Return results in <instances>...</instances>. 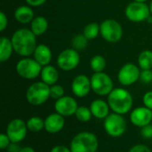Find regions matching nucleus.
Returning a JSON list of instances; mask_svg holds the SVG:
<instances>
[{"mask_svg":"<svg viewBox=\"0 0 152 152\" xmlns=\"http://www.w3.org/2000/svg\"><path fill=\"white\" fill-rule=\"evenodd\" d=\"M141 70L140 67L133 62L124 64L118 73V80L120 85L129 86L135 84L140 79Z\"/></svg>","mask_w":152,"mask_h":152,"instance_id":"9b49d317","label":"nucleus"},{"mask_svg":"<svg viewBox=\"0 0 152 152\" xmlns=\"http://www.w3.org/2000/svg\"><path fill=\"white\" fill-rule=\"evenodd\" d=\"M49 27L48 20L44 16H36L30 23V30L35 36L39 37L45 34Z\"/></svg>","mask_w":152,"mask_h":152,"instance_id":"412c9836","label":"nucleus"},{"mask_svg":"<svg viewBox=\"0 0 152 152\" xmlns=\"http://www.w3.org/2000/svg\"><path fill=\"white\" fill-rule=\"evenodd\" d=\"M99 142L95 134L90 132H81L76 134L70 142L71 152H96Z\"/></svg>","mask_w":152,"mask_h":152,"instance_id":"7ed1b4c3","label":"nucleus"},{"mask_svg":"<svg viewBox=\"0 0 152 152\" xmlns=\"http://www.w3.org/2000/svg\"><path fill=\"white\" fill-rule=\"evenodd\" d=\"M129 152H151V151L144 144H136L130 149Z\"/></svg>","mask_w":152,"mask_h":152,"instance_id":"f704fd0d","label":"nucleus"},{"mask_svg":"<svg viewBox=\"0 0 152 152\" xmlns=\"http://www.w3.org/2000/svg\"><path fill=\"white\" fill-rule=\"evenodd\" d=\"M134 1H136V2H142V3H146L148 0H134Z\"/></svg>","mask_w":152,"mask_h":152,"instance_id":"a19ab883","label":"nucleus"},{"mask_svg":"<svg viewBox=\"0 0 152 152\" xmlns=\"http://www.w3.org/2000/svg\"><path fill=\"white\" fill-rule=\"evenodd\" d=\"M140 80L145 84L152 82V69H142L140 75Z\"/></svg>","mask_w":152,"mask_h":152,"instance_id":"c756f323","label":"nucleus"},{"mask_svg":"<svg viewBox=\"0 0 152 152\" xmlns=\"http://www.w3.org/2000/svg\"><path fill=\"white\" fill-rule=\"evenodd\" d=\"M20 152H36V151H35V150H34L32 147L26 146V147L21 148V150H20Z\"/></svg>","mask_w":152,"mask_h":152,"instance_id":"58836bf2","label":"nucleus"},{"mask_svg":"<svg viewBox=\"0 0 152 152\" xmlns=\"http://www.w3.org/2000/svg\"><path fill=\"white\" fill-rule=\"evenodd\" d=\"M32 56L42 67H44L50 64L53 58V53L48 45L41 44L37 45Z\"/></svg>","mask_w":152,"mask_h":152,"instance_id":"f3484780","label":"nucleus"},{"mask_svg":"<svg viewBox=\"0 0 152 152\" xmlns=\"http://www.w3.org/2000/svg\"><path fill=\"white\" fill-rule=\"evenodd\" d=\"M8 26V18L4 12H0V31L3 32Z\"/></svg>","mask_w":152,"mask_h":152,"instance_id":"72a5a7b5","label":"nucleus"},{"mask_svg":"<svg viewBox=\"0 0 152 152\" xmlns=\"http://www.w3.org/2000/svg\"><path fill=\"white\" fill-rule=\"evenodd\" d=\"M28 131V129L27 123L20 118H14L8 124L6 128V134L12 142L20 143L26 138Z\"/></svg>","mask_w":152,"mask_h":152,"instance_id":"f8f14e48","label":"nucleus"},{"mask_svg":"<svg viewBox=\"0 0 152 152\" xmlns=\"http://www.w3.org/2000/svg\"><path fill=\"white\" fill-rule=\"evenodd\" d=\"M79 53L73 48H67L61 51L57 57V65L63 71H70L75 69L79 65Z\"/></svg>","mask_w":152,"mask_h":152,"instance_id":"9d476101","label":"nucleus"},{"mask_svg":"<svg viewBox=\"0 0 152 152\" xmlns=\"http://www.w3.org/2000/svg\"><path fill=\"white\" fill-rule=\"evenodd\" d=\"M50 98V86L44 82H36L26 92L27 102L33 106H40Z\"/></svg>","mask_w":152,"mask_h":152,"instance_id":"20e7f679","label":"nucleus"},{"mask_svg":"<svg viewBox=\"0 0 152 152\" xmlns=\"http://www.w3.org/2000/svg\"><path fill=\"white\" fill-rule=\"evenodd\" d=\"M14 18L19 23L28 24L31 23V21L35 18V13L32 7L28 4L20 5L17 7L14 11Z\"/></svg>","mask_w":152,"mask_h":152,"instance_id":"6ab92c4d","label":"nucleus"},{"mask_svg":"<svg viewBox=\"0 0 152 152\" xmlns=\"http://www.w3.org/2000/svg\"><path fill=\"white\" fill-rule=\"evenodd\" d=\"M103 127L107 134H109L110 137L118 138L126 133V121L123 115L113 112L104 119Z\"/></svg>","mask_w":152,"mask_h":152,"instance_id":"6e6552de","label":"nucleus"},{"mask_svg":"<svg viewBox=\"0 0 152 152\" xmlns=\"http://www.w3.org/2000/svg\"><path fill=\"white\" fill-rule=\"evenodd\" d=\"M50 152H71L70 148H68L63 145H57L54 146Z\"/></svg>","mask_w":152,"mask_h":152,"instance_id":"e433bc0d","label":"nucleus"},{"mask_svg":"<svg viewBox=\"0 0 152 152\" xmlns=\"http://www.w3.org/2000/svg\"><path fill=\"white\" fill-rule=\"evenodd\" d=\"M75 116L78 121L83 122V123H86V122L91 120L93 114H92L90 108H87L86 106H80L77 108V111L75 113Z\"/></svg>","mask_w":152,"mask_h":152,"instance_id":"cd10ccee","label":"nucleus"},{"mask_svg":"<svg viewBox=\"0 0 152 152\" xmlns=\"http://www.w3.org/2000/svg\"><path fill=\"white\" fill-rule=\"evenodd\" d=\"M149 7H150V11H151V14L152 15V0L151 1V3H150V5H149Z\"/></svg>","mask_w":152,"mask_h":152,"instance_id":"ea45409f","label":"nucleus"},{"mask_svg":"<svg viewBox=\"0 0 152 152\" xmlns=\"http://www.w3.org/2000/svg\"><path fill=\"white\" fill-rule=\"evenodd\" d=\"M27 4H28L31 7H37L42 4H44L46 0H25Z\"/></svg>","mask_w":152,"mask_h":152,"instance_id":"c9c22d12","label":"nucleus"},{"mask_svg":"<svg viewBox=\"0 0 152 152\" xmlns=\"http://www.w3.org/2000/svg\"><path fill=\"white\" fill-rule=\"evenodd\" d=\"M65 126L64 117L59 113H52L45 119V130L52 134L61 132Z\"/></svg>","mask_w":152,"mask_h":152,"instance_id":"dca6fc26","label":"nucleus"},{"mask_svg":"<svg viewBox=\"0 0 152 152\" xmlns=\"http://www.w3.org/2000/svg\"><path fill=\"white\" fill-rule=\"evenodd\" d=\"M90 110L94 118L98 119H105L110 115V108L108 102L102 99L94 100L90 104Z\"/></svg>","mask_w":152,"mask_h":152,"instance_id":"a211bd4d","label":"nucleus"},{"mask_svg":"<svg viewBox=\"0 0 152 152\" xmlns=\"http://www.w3.org/2000/svg\"><path fill=\"white\" fill-rule=\"evenodd\" d=\"M20 150H21V147H20L19 143H15V142H12L10 146L7 148L8 152H20Z\"/></svg>","mask_w":152,"mask_h":152,"instance_id":"4c0bfd02","label":"nucleus"},{"mask_svg":"<svg viewBox=\"0 0 152 152\" xmlns=\"http://www.w3.org/2000/svg\"><path fill=\"white\" fill-rule=\"evenodd\" d=\"M106 66H107L106 59L101 54H96L93 56L90 60V68L94 71V73L103 72L104 69H106Z\"/></svg>","mask_w":152,"mask_h":152,"instance_id":"b1692460","label":"nucleus"},{"mask_svg":"<svg viewBox=\"0 0 152 152\" xmlns=\"http://www.w3.org/2000/svg\"><path fill=\"white\" fill-rule=\"evenodd\" d=\"M141 135L145 139L152 138V124L147 125L141 128Z\"/></svg>","mask_w":152,"mask_h":152,"instance_id":"2f4dec72","label":"nucleus"},{"mask_svg":"<svg viewBox=\"0 0 152 152\" xmlns=\"http://www.w3.org/2000/svg\"><path fill=\"white\" fill-rule=\"evenodd\" d=\"M92 90L91 79L83 74L76 76L71 82V91L78 98H84L89 94Z\"/></svg>","mask_w":152,"mask_h":152,"instance_id":"ddd939ff","label":"nucleus"},{"mask_svg":"<svg viewBox=\"0 0 152 152\" xmlns=\"http://www.w3.org/2000/svg\"><path fill=\"white\" fill-rule=\"evenodd\" d=\"M72 48L77 51H83L88 45V39L84 36V34H77L71 39Z\"/></svg>","mask_w":152,"mask_h":152,"instance_id":"bb28decb","label":"nucleus"},{"mask_svg":"<svg viewBox=\"0 0 152 152\" xmlns=\"http://www.w3.org/2000/svg\"><path fill=\"white\" fill-rule=\"evenodd\" d=\"M14 53L21 57H28L33 55V53L37 46V36L26 28H19L13 32L11 37Z\"/></svg>","mask_w":152,"mask_h":152,"instance_id":"f257e3e1","label":"nucleus"},{"mask_svg":"<svg viewBox=\"0 0 152 152\" xmlns=\"http://www.w3.org/2000/svg\"><path fill=\"white\" fill-rule=\"evenodd\" d=\"M131 123L137 127H143L152 123V110L147 107H138L130 113Z\"/></svg>","mask_w":152,"mask_h":152,"instance_id":"2eb2a0df","label":"nucleus"},{"mask_svg":"<svg viewBox=\"0 0 152 152\" xmlns=\"http://www.w3.org/2000/svg\"><path fill=\"white\" fill-rule=\"evenodd\" d=\"M42 66L34 59L29 57H23L18 61L15 66L17 74L28 80H32L40 76Z\"/></svg>","mask_w":152,"mask_h":152,"instance_id":"39448f33","label":"nucleus"},{"mask_svg":"<svg viewBox=\"0 0 152 152\" xmlns=\"http://www.w3.org/2000/svg\"><path fill=\"white\" fill-rule=\"evenodd\" d=\"M142 102L145 107L152 110V91L145 93V94L142 97Z\"/></svg>","mask_w":152,"mask_h":152,"instance_id":"473e14b6","label":"nucleus"},{"mask_svg":"<svg viewBox=\"0 0 152 152\" xmlns=\"http://www.w3.org/2000/svg\"><path fill=\"white\" fill-rule=\"evenodd\" d=\"M101 36L109 43H118L123 37L122 25L114 19L104 20L100 24Z\"/></svg>","mask_w":152,"mask_h":152,"instance_id":"0eeeda50","label":"nucleus"},{"mask_svg":"<svg viewBox=\"0 0 152 152\" xmlns=\"http://www.w3.org/2000/svg\"><path fill=\"white\" fill-rule=\"evenodd\" d=\"M78 108L77 101L68 95H64L63 97L56 100L54 103V110L57 113L63 117H70L75 115L77 110Z\"/></svg>","mask_w":152,"mask_h":152,"instance_id":"4468645a","label":"nucleus"},{"mask_svg":"<svg viewBox=\"0 0 152 152\" xmlns=\"http://www.w3.org/2000/svg\"><path fill=\"white\" fill-rule=\"evenodd\" d=\"M26 123L29 132L38 133L45 129V120L39 117H31Z\"/></svg>","mask_w":152,"mask_h":152,"instance_id":"a878e982","label":"nucleus"},{"mask_svg":"<svg viewBox=\"0 0 152 152\" xmlns=\"http://www.w3.org/2000/svg\"><path fill=\"white\" fill-rule=\"evenodd\" d=\"M40 78L42 82L51 86L53 85H55L58 82L59 72L54 66L49 64L42 68V70L40 73Z\"/></svg>","mask_w":152,"mask_h":152,"instance_id":"aec40b11","label":"nucleus"},{"mask_svg":"<svg viewBox=\"0 0 152 152\" xmlns=\"http://www.w3.org/2000/svg\"><path fill=\"white\" fill-rule=\"evenodd\" d=\"M83 34L88 40L95 39L99 35H101L100 25L97 22H91L87 24L83 29Z\"/></svg>","mask_w":152,"mask_h":152,"instance_id":"393cba45","label":"nucleus"},{"mask_svg":"<svg viewBox=\"0 0 152 152\" xmlns=\"http://www.w3.org/2000/svg\"><path fill=\"white\" fill-rule=\"evenodd\" d=\"M12 143L10 138L6 134H0V149L1 150H7V148Z\"/></svg>","mask_w":152,"mask_h":152,"instance_id":"7c9ffc66","label":"nucleus"},{"mask_svg":"<svg viewBox=\"0 0 152 152\" xmlns=\"http://www.w3.org/2000/svg\"><path fill=\"white\" fill-rule=\"evenodd\" d=\"M110 110L117 114L125 115L131 111L133 108V96L126 89L114 88L108 95L107 100Z\"/></svg>","mask_w":152,"mask_h":152,"instance_id":"f03ea898","label":"nucleus"},{"mask_svg":"<svg viewBox=\"0 0 152 152\" xmlns=\"http://www.w3.org/2000/svg\"><path fill=\"white\" fill-rule=\"evenodd\" d=\"M90 79L92 90L97 95L108 96L114 89V83L112 78L105 72L94 73Z\"/></svg>","mask_w":152,"mask_h":152,"instance_id":"423d86ee","label":"nucleus"},{"mask_svg":"<svg viewBox=\"0 0 152 152\" xmlns=\"http://www.w3.org/2000/svg\"><path fill=\"white\" fill-rule=\"evenodd\" d=\"M13 52L14 49L11 38L2 37L0 38V61L5 62L10 60Z\"/></svg>","mask_w":152,"mask_h":152,"instance_id":"4be33fe9","label":"nucleus"},{"mask_svg":"<svg viewBox=\"0 0 152 152\" xmlns=\"http://www.w3.org/2000/svg\"><path fill=\"white\" fill-rule=\"evenodd\" d=\"M65 91L61 85H53L50 86V97L54 100H58L64 96Z\"/></svg>","mask_w":152,"mask_h":152,"instance_id":"c85d7f7f","label":"nucleus"},{"mask_svg":"<svg viewBox=\"0 0 152 152\" xmlns=\"http://www.w3.org/2000/svg\"><path fill=\"white\" fill-rule=\"evenodd\" d=\"M138 66L141 69H152V51L143 50L138 56Z\"/></svg>","mask_w":152,"mask_h":152,"instance_id":"5701e85b","label":"nucleus"},{"mask_svg":"<svg viewBox=\"0 0 152 152\" xmlns=\"http://www.w3.org/2000/svg\"><path fill=\"white\" fill-rule=\"evenodd\" d=\"M125 15L130 21L140 23L147 20L151 14L150 7L146 3L133 1L126 7Z\"/></svg>","mask_w":152,"mask_h":152,"instance_id":"1a4fd4ad","label":"nucleus"}]
</instances>
